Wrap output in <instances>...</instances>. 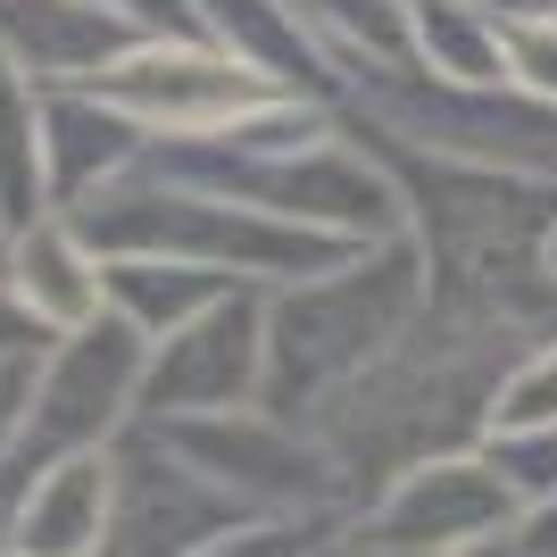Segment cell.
<instances>
[{"instance_id": "cell-1", "label": "cell", "mask_w": 557, "mask_h": 557, "mask_svg": "<svg viewBox=\"0 0 557 557\" xmlns=\"http://www.w3.org/2000/svg\"><path fill=\"white\" fill-rule=\"evenodd\" d=\"M516 508V491L499 483V466H417L383 508V541L399 549H466V541L499 533Z\"/></svg>"}, {"instance_id": "cell-2", "label": "cell", "mask_w": 557, "mask_h": 557, "mask_svg": "<svg viewBox=\"0 0 557 557\" xmlns=\"http://www.w3.org/2000/svg\"><path fill=\"white\" fill-rule=\"evenodd\" d=\"M109 508H116V474L100 449L34 474L17 499V557H92L109 541Z\"/></svg>"}, {"instance_id": "cell-3", "label": "cell", "mask_w": 557, "mask_h": 557, "mask_svg": "<svg viewBox=\"0 0 557 557\" xmlns=\"http://www.w3.org/2000/svg\"><path fill=\"white\" fill-rule=\"evenodd\" d=\"M25 292H34L50 317H67V325L92 317V283L75 275V258L59 250V242H34V250H25Z\"/></svg>"}]
</instances>
